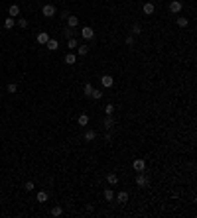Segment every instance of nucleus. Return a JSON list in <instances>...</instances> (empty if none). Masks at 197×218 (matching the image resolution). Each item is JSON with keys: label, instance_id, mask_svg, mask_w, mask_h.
<instances>
[{"label": "nucleus", "instance_id": "412c9836", "mask_svg": "<svg viewBox=\"0 0 197 218\" xmlns=\"http://www.w3.org/2000/svg\"><path fill=\"white\" fill-rule=\"evenodd\" d=\"M77 124H79V126H87V124H89V116H87V114H81V116L77 118Z\"/></svg>", "mask_w": 197, "mask_h": 218}, {"label": "nucleus", "instance_id": "9d476101", "mask_svg": "<svg viewBox=\"0 0 197 218\" xmlns=\"http://www.w3.org/2000/svg\"><path fill=\"white\" fill-rule=\"evenodd\" d=\"M67 26L75 30V28L79 26V18H77V16H71V14H69V16H67Z\"/></svg>", "mask_w": 197, "mask_h": 218}, {"label": "nucleus", "instance_id": "6e6552de", "mask_svg": "<svg viewBox=\"0 0 197 218\" xmlns=\"http://www.w3.org/2000/svg\"><path fill=\"white\" fill-rule=\"evenodd\" d=\"M116 203H118V204H126L128 203V192L126 191H120L118 195H116Z\"/></svg>", "mask_w": 197, "mask_h": 218}, {"label": "nucleus", "instance_id": "cd10ccee", "mask_svg": "<svg viewBox=\"0 0 197 218\" xmlns=\"http://www.w3.org/2000/svg\"><path fill=\"white\" fill-rule=\"evenodd\" d=\"M6 89H8V93H10V94H14L16 90H18V85H16V83H10V85H8Z\"/></svg>", "mask_w": 197, "mask_h": 218}, {"label": "nucleus", "instance_id": "f3484780", "mask_svg": "<svg viewBox=\"0 0 197 218\" xmlns=\"http://www.w3.org/2000/svg\"><path fill=\"white\" fill-rule=\"evenodd\" d=\"M83 138H85V141H93L95 138H97V134H95V130H87Z\"/></svg>", "mask_w": 197, "mask_h": 218}, {"label": "nucleus", "instance_id": "2eb2a0df", "mask_svg": "<svg viewBox=\"0 0 197 218\" xmlns=\"http://www.w3.org/2000/svg\"><path fill=\"white\" fill-rule=\"evenodd\" d=\"M36 199H37V203H47L49 195H47L45 191H40V192H37V196H36Z\"/></svg>", "mask_w": 197, "mask_h": 218}, {"label": "nucleus", "instance_id": "72a5a7b5", "mask_svg": "<svg viewBox=\"0 0 197 218\" xmlns=\"http://www.w3.org/2000/svg\"><path fill=\"white\" fill-rule=\"evenodd\" d=\"M104 141H112V136L108 132H104Z\"/></svg>", "mask_w": 197, "mask_h": 218}, {"label": "nucleus", "instance_id": "f257e3e1", "mask_svg": "<svg viewBox=\"0 0 197 218\" xmlns=\"http://www.w3.org/2000/svg\"><path fill=\"white\" fill-rule=\"evenodd\" d=\"M136 185L140 187V189H144V187H148V185H150V177L144 173V171H140V173L136 175Z\"/></svg>", "mask_w": 197, "mask_h": 218}, {"label": "nucleus", "instance_id": "b1692460", "mask_svg": "<svg viewBox=\"0 0 197 218\" xmlns=\"http://www.w3.org/2000/svg\"><path fill=\"white\" fill-rule=\"evenodd\" d=\"M83 93H85V96H91V93H93V85H91V83H85V87H83Z\"/></svg>", "mask_w": 197, "mask_h": 218}, {"label": "nucleus", "instance_id": "dca6fc26", "mask_svg": "<svg viewBox=\"0 0 197 218\" xmlns=\"http://www.w3.org/2000/svg\"><path fill=\"white\" fill-rule=\"evenodd\" d=\"M8 14H10L12 18H14V16H18V14H20V6H18V4H12V6L8 8Z\"/></svg>", "mask_w": 197, "mask_h": 218}, {"label": "nucleus", "instance_id": "4be33fe9", "mask_svg": "<svg viewBox=\"0 0 197 218\" xmlns=\"http://www.w3.org/2000/svg\"><path fill=\"white\" fill-rule=\"evenodd\" d=\"M77 53L79 55H87V53H89V45H77Z\"/></svg>", "mask_w": 197, "mask_h": 218}, {"label": "nucleus", "instance_id": "a878e982", "mask_svg": "<svg viewBox=\"0 0 197 218\" xmlns=\"http://www.w3.org/2000/svg\"><path fill=\"white\" fill-rule=\"evenodd\" d=\"M91 96H93L95 100H100V98H103V90H99V89H93V93H91Z\"/></svg>", "mask_w": 197, "mask_h": 218}, {"label": "nucleus", "instance_id": "bb28decb", "mask_svg": "<svg viewBox=\"0 0 197 218\" xmlns=\"http://www.w3.org/2000/svg\"><path fill=\"white\" fill-rule=\"evenodd\" d=\"M61 214H63V208L61 206H53L51 208V216H61Z\"/></svg>", "mask_w": 197, "mask_h": 218}, {"label": "nucleus", "instance_id": "2f4dec72", "mask_svg": "<svg viewBox=\"0 0 197 218\" xmlns=\"http://www.w3.org/2000/svg\"><path fill=\"white\" fill-rule=\"evenodd\" d=\"M104 112H107V116H111L112 112H114V106H112V104H107V108H104Z\"/></svg>", "mask_w": 197, "mask_h": 218}, {"label": "nucleus", "instance_id": "7c9ffc66", "mask_svg": "<svg viewBox=\"0 0 197 218\" xmlns=\"http://www.w3.org/2000/svg\"><path fill=\"white\" fill-rule=\"evenodd\" d=\"M18 26L26 30V28H28V20H26V18H20V20H18Z\"/></svg>", "mask_w": 197, "mask_h": 218}, {"label": "nucleus", "instance_id": "a211bd4d", "mask_svg": "<svg viewBox=\"0 0 197 218\" xmlns=\"http://www.w3.org/2000/svg\"><path fill=\"white\" fill-rule=\"evenodd\" d=\"M14 18H12V16H8L6 20H4V28H6V30H12V28H14Z\"/></svg>", "mask_w": 197, "mask_h": 218}, {"label": "nucleus", "instance_id": "473e14b6", "mask_svg": "<svg viewBox=\"0 0 197 218\" xmlns=\"http://www.w3.org/2000/svg\"><path fill=\"white\" fill-rule=\"evenodd\" d=\"M24 189H26L28 192H30V191H33V181H28V183H26V187H24Z\"/></svg>", "mask_w": 197, "mask_h": 218}, {"label": "nucleus", "instance_id": "4468645a", "mask_svg": "<svg viewBox=\"0 0 197 218\" xmlns=\"http://www.w3.org/2000/svg\"><path fill=\"white\" fill-rule=\"evenodd\" d=\"M103 196H104V200H114V192H112V189H104V192H103Z\"/></svg>", "mask_w": 197, "mask_h": 218}, {"label": "nucleus", "instance_id": "0eeeda50", "mask_svg": "<svg viewBox=\"0 0 197 218\" xmlns=\"http://www.w3.org/2000/svg\"><path fill=\"white\" fill-rule=\"evenodd\" d=\"M45 47H47L49 51H57V49H59V41H57V39H51V37H49L47 43H45Z\"/></svg>", "mask_w": 197, "mask_h": 218}, {"label": "nucleus", "instance_id": "5701e85b", "mask_svg": "<svg viewBox=\"0 0 197 218\" xmlns=\"http://www.w3.org/2000/svg\"><path fill=\"white\" fill-rule=\"evenodd\" d=\"M187 24H189V20H187L185 16H179L178 18V26L179 28H187Z\"/></svg>", "mask_w": 197, "mask_h": 218}, {"label": "nucleus", "instance_id": "c9c22d12", "mask_svg": "<svg viewBox=\"0 0 197 218\" xmlns=\"http://www.w3.org/2000/svg\"><path fill=\"white\" fill-rule=\"evenodd\" d=\"M0 87H2V83H0Z\"/></svg>", "mask_w": 197, "mask_h": 218}, {"label": "nucleus", "instance_id": "c85d7f7f", "mask_svg": "<svg viewBox=\"0 0 197 218\" xmlns=\"http://www.w3.org/2000/svg\"><path fill=\"white\" fill-rule=\"evenodd\" d=\"M140 32H142L140 24H134V26H132V36H140Z\"/></svg>", "mask_w": 197, "mask_h": 218}, {"label": "nucleus", "instance_id": "1a4fd4ad", "mask_svg": "<svg viewBox=\"0 0 197 218\" xmlns=\"http://www.w3.org/2000/svg\"><path fill=\"white\" fill-rule=\"evenodd\" d=\"M36 39H37V43L45 45V43H47V39H49V33H47V32H40V33H37V37H36Z\"/></svg>", "mask_w": 197, "mask_h": 218}, {"label": "nucleus", "instance_id": "ddd939ff", "mask_svg": "<svg viewBox=\"0 0 197 218\" xmlns=\"http://www.w3.org/2000/svg\"><path fill=\"white\" fill-rule=\"evenodd\" d=\"M65 63H67V65H75V63H77V57H75V53H73V51L65 55Z\"/></svg>", "mask_w": 197, "mask_h": 218}, {"label": "nucleus", "instance_id": "c756f323", "mask_svg": "<svg viewBox=\"0 0 197 218\" xmlns=\"http://www.w3.org/2000/svg\"><path fill=\"white\" fill-rule=\"evenodd\" d=\"M124 43H126L128 47H132V45H134V36H126V39H124Z\"/></svg>", "mask_w": 197, "mask_h": 218}, {"label": "nucleus", "instance_id": "20e7f679", "mask_svg": "<svg viewBox=\"0 0 197 218\" xmlns=\"http://www.w3.org/2000/svg\"><path fill=\"white\" fill-rule=\"evenodd\" d=\"M100 85H103L104 89H111V87L114 85V79H112L111 75H103V77H100Z\"/></svg>", "mask_w": 197, "mask_h": 218}, {"label": "nucleus", "instance_id": "9b49d317", "mask_svg": "<svg viewBox=\"0 0 197 218\" xmlns=\"http://www.w3.org/2000/svg\"><path fill=\"white\" fill-rule=\"evenodd\" d=\"M142 12H144L146 16H152L154 14V2H146L144 6H142Z\"/></svg>", "mask_w": 197, "mask_h": 218}, {"label": "nucleus", "instance_id": "aec40b11", "mask_svg": "<svg viewBox=\"0 0 197 218\" xmlns=\"http://www.w3.org/2000/svg\"><path fill=\"white\" fill-rule=\"evenodd\" d=\"M112 126H114V118H112V114H111V116H107V118H104V128L111 130Z\"/></svg>", "mask_w": 197, "mask_h": 218}, {"label": "nucleus", "instance_id": "6ab92c4d", "mask_svg": "<svg viewBox=\"0 0 197 218\" xmlns=\"http://www.w3.org/2000/svg\"><path fill=\"white\" fill-rule=\"evenodd\" d=\"M77 39H75V37H69V39H67V47L71 49V51H75V49H77Z\"/></svg>", "mask_w": 197, "mask_h": 218}, {"label": "nucleus", "instance_id": "7ed1b4c3", "mask_svg": "<svg viewBox=\"0 0 197 218\" xmlns=\"http://www.w3.org/2000/svg\"><path fill=\"white\" fill-rule=\"evenodd\" d=\"M181 8H183V4L179 2V0H171L170 6H167V10H170L171 14H178V12H181Z\"/></svg>", "mask_w": 197, "mask_h": 218}, {"label": "nucleus", "instance_id": "423d86ee", "mask_svg": "<svg viewBox=\"0 0 197 218\" xmlns=\"http://www.w3.org/2000/svg\"><path fill=\"white\" fill-rule=\"evenodd\" d=\"M81 36H83V39H93V37H95L93 28H89V26H87V28H83V30H81Z\"/></svg>", "mask_w": 197, "mask_h": 218}, {"label": "nucleus", "instance_id": "f8f14e48", "mask_svg": "<svg viewBox=\"0 0 197 218\" xmlns=\"http://www.w3.org/2000/svg\"><path fill=\"white\" fill-rule=\"evenodd\" d=\"M107 183L108 185H116V183H118V175L116 173H107Z\"/></svg>", "mask_w": 197, "mask_h": 218}, {"label": "nucleus", "instance_id": "39448f33", "mask_svg": "<svg viewBox=\"0 0 197 218\" xmlns=\"http://www.w3.org/2000/svg\"><path fill=\"white\" fill-rule=\"evenodd\" d=\"M132 167H134V171H136V173H140V171L146 169V161H144V159H134Z\"/></svg>", "mask_w": 197, "mask_h": 218}, {"label": "nucleus", "instance_id": "393cba45", "mask_svg": "<svg viewBox=\"0 0 197 218\" xmlns=\"http://www.w3.org/2000/svg\"><path fill=\"white\" fill-rule=\"evenodd\" d=\"M61 32H63V36L67 37V39H69V37H73V28L65 26V28H63V30H61Z\"/></svg>", "mask_w": 197, "mask_h": 218}, {"label": "nucleus", "instance_id": "f704fd0d", "mask_svg": "<svg viewBox=\"0 0 197 218\" xmlns=\"http://www.w3.org/2000/svg\"><path fill=\"white\" fill-rule=\"evenodd\" d=\"M156 2H162V0H156Z\"/></svg>", "mask_w": 197, "mask_h": 218}, {"label": "nucleus", "instance_id": "f03ea898", "mask_svg": "<svg viewBox=\"0 0 197 218\" xmlns=\"http://www.w3.org/2000/svg\"><path fill=\"white\" fill-rule=\"evenodd\" d=\"M55 6H53V4H44V6H41V14L45 16V18H53V16H55Z\"/></svg>", "mask_w": 197, "mask_h": 218}]
</instances>
